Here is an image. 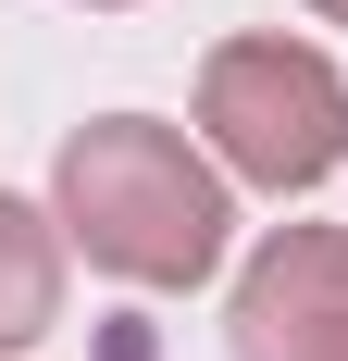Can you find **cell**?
Here are the masks:
<instances>
[{"mask_svg": "<svg viewBox=\"0 0 348 361\" xmlns=\"http://www.w3.org/2000/svg\"><path fill=\"white\" fill-rule=\"evenodd\" d=\"M50 212L112 287H211L224 274V237H237V200H224V162L187 149V125L162 112H100L75 125L63 162H50Z\"/></svg>", "mask_w": 348, "mask_h": 361, "instance_id": "cell-1", "label": "cell"}, {"mask_svg": "<svg viewBox=\"0 0 348 361\" xmlns=\"http://www.w3.org/2000/svg\"><path fill=\"white\" fill-rule=\"evenodd\" d=\"M87 13H125V0H87Z\"/></svg>", "mask_w": 348, "mask_h": 361, "instance_id": "cell-6", "label": "cell"}, {"mask_svg": "<svg viewBox=\"0 0 348 361\" xmlns=\"http://www.w3.org/2000/svg\"><path fill=\"white\" fill-rule=\"evenodd\" d=\"M63 212H37V200H13L0 187V361L37 349V336L63 324Z\"/></svg>", "mask_w": 348, "mask_h": 361, "instance_id": "cell-4", "label": "cell"}, {"mask_svg": "<svg viewBox=\"0 0 348 361\" xmlns=\"http://www.w3.org/2000/svg\"><path fill=\"white\" fill-rule=\"evenodd\" d=\"M199 137L261 200H311L348 162V75L311 37H224L199 63Z\"/></svg>", "mask_w": 348, "mask_h": 361, "instance_id": "cell-2", "label": "cell"}, {"mask_svg": "<svg viewBox=\"0 0 348 361\" xmlns=\"http://www.w3.org/2000/svg\"><path fill=\"white\" fill-rule=\"evenodd\" d=\"M237 361H348V224H274L224 312Z\"/></svg>", "mask_w": 348, "mask_h": 361, "instance_id": "cell-3", "label": "cell"}, {"mask_svg": "<svg viewBox=\"0 0 348 361\" xmlns=\"http://www.w3.org/2000/svg\"><path fill=\"white\" fill-rule=\"evenodd\" d=\"M299 13H311V25H348V0H299Z\"/></svg>", "mask_w": 348, "mask_h": 361, "instance_id": "cell-5", "label": "cell"}]
</instances>
